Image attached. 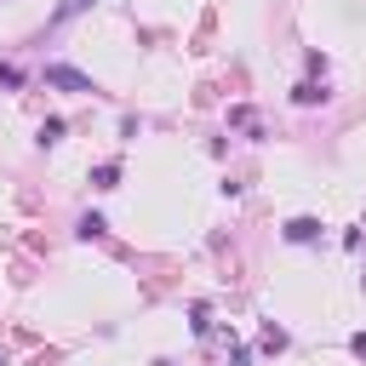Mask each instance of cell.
Returning a JSON list of instances; mask_svg holds the SVG:
<instances>
[{"instance_id":"1","label":"cell","mask_w":366,"mask_h":366,"mask_svg":"<svg viewBox=\"0 0 366 366\" xmlns=\"http://www.w3.org/2000/svg\"><path fill=\"white\" fill-rule=\"evenodd\" d=\"M46 86H58V92H98L92 86V75L69 69V63H46Z\"/></svg>"},{"instance_id":"6","label":"cell","mask_w":366,"mask_h":366,"mask_svg":"<svg viewBox=\"0 0 366 366\" xmlns=\"http://www.w3.org/2000/svg\"><path fill=\"white\" fill-rule=\"evenodd\" d=\"M349 349H355V355L366 360V332H355V338H349Z\"/></svg>"},{"instance_id":"5","label":"cell","mask_w":366,"mask_h":366,"mask_svg":"<svg viewBox=\"0 0 366 366\" xmlns=\"http://www.w3.org/2000/svg\"><path fill=\"white\" fill-rule=\"evenodd\" d=\"M80 6H92V0H63V6H58V18H52V23H63V18H75Z\"/></svg>"},{"instance_id":"3","label":"cell","mask_w":366,"mask_h":366,"mask_svg":"<svg viewBox=\"0 0 366 366\" xmlns=\"http://www.w3.org/2000/svg\"><path fill=\"white\" fill-rule=\"evenodd\" d=\"M292 98H298V103H327V86H315V80H303V86H292Z\"/></svg>"},{"instance_id":"2","label":"cell","mask_w":366,"mask_h":366,"mask_svg":"<svg viewBox=\"0 0 366 366\" xmlns=\"http://www.w3.org/2000/svg\"><path fill=\"white\" fill-rule=\"evenodd\" d=\"M315 235H320V223H315V217H292V223H286V241H298V246L315 241Z\"/></svg>"},{"instance_id":"7","label":"cell","mask_w":366,"mask_h":366,"mask_svg":"<svg viewBox=\"0 0 366 366\" xmlns=\"http://www.w3.org/2000/svg\"><path fill=\"white\" fill-rule=\"evenodd\" d=\"M0 366H6V360H0Z\"/></svg>"},{"instance_id":"4","label":"cell","mask_w":366,"mask_h":366,"mask_svg":"<svg viewBox=\"0 0 366 366\" xmlns=\"http://www.w3.org/2000/svg\"><path fill=\"white\" fill-rule=\"evenodd\" d=\"M115 177H120V160H109V166L92 172V183H98V189H115Z\"/></svg>"}]
</instances>
